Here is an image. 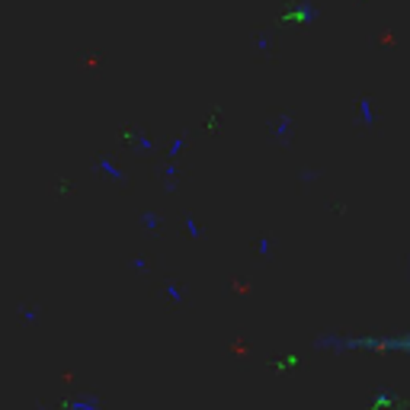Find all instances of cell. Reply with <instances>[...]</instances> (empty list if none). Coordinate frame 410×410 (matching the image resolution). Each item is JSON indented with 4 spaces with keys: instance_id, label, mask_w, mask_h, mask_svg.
Returning a JSON list of instances; mask_svg holds the SVG:
<instances>
[{
    "instance_id": "cell-1",
    "label": "cell",
    "mask_w": 410,
    "mask_h": 410,
    "mask_svg": "<svg viewBox=\"0 0 410 410\" xmlns=\"http://www.w3.org/2000/svg\"><path fill=\"white\" fill-rule=\"evenodd\" d=\"M359 109H362V119H366V122H372V103L362 100V103H359Z\"/></svg>"
}]
</instances>
